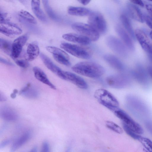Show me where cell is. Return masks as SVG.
<instances>
[{
  "label": "cell",
  "mask_w": 152,
  "mask_h": 152,
  "mask_svg": "<svg viewBox=\"0 0 152 152\" xmlns=\"http://www.w3.org/2000/svg\"><path fill=\"white\" fill-rule=\"evenodd\" d=\"M134 33L135 38L143 49L148 54H152V43L145 33L139 29H136Z\"/></svg>",
  "instance_id": "8fae6325"
},
{
  "label": "cell",
  "mask_w": 152,
  "mask_h": 152,
  "mask_svg": "<svg viewBox=\"0 0 152 152\" xmlns=\"http://www.w3.org/2000/svg\"><path fill=\"white\" fill-rule=\"evenodd\" d=\"M0 115L3 119L9 121H15L18 118V115L14 110L7 106H5L1 109Z\"/></svg>",
  "instance_id": "ffe728a7"
},
{
  "label": "cell",
  "mask_w": 152,
  "mask_h": 152,
  "mask_svg": "<svg viewBox=\"0 0 152 152\" xmlns=\"http://www.w3.org/2000/svg\"><path fill=\"white\" fill-rule=\"evenodd\" d=\"M32 10L40 20L44 22L48 21L47 19L44 12L40 8V2L39 0H32L31 2Z\"/></svg>",
  "instance_id": "7402d4cb"
},
{
  "label": "cell",
  "mask_w": 152,
  "mask_h": 152,
  "mask_svg": "<svg viewBox=\"0 0 152 152\" xmlns=\"http://www.w3.org/2000/svg\"><path fill=\"white\" fill-rule=\"evenodd\" d=\"M0 31L3 34L10 37L20 35L22 31L17 25L9 21H4L0 23Z\"/></svg>",
  "instance_id": "30bf717a"
},
{
  "label": "cell",
  "mask_w": 152,
  "mask_h": 152,
  "mask_svg": "<svg viewBox=\"0 0 152 152\" xmlns=\"http://www.w3.org/2000/svg\"><path fill=\"white\" fill-rule=\"evenodd\" d=\"M122 124L123 129L126 133L132 138L138 140L141 136L132 131L124 123H122Z\"/></svg>",
  "instance_id": "e575fe53"
},
{
  "label": "cell",
  "mask_w": 152,
  "mask_h": 152,
  "mask_svg": "<svg viewBox=\"0 0 152 152\" xmlns=\"http://www.w3.org/2000/svg\"><path fill=\"white\" fill-rule=\"evenodd\" d=\"M29 37V34H26L18 37L12 43V53L11 56L14 60L19 57L23 47Z\"/></svg>",
  "instance_id": "9c48e42d"
},
{
  "label": "cell",
  "mask_w": 152,
  "mask_h": 152,
  "mask_svg": "<svg viewBox=\"0 0 152 152\" xmlns=\"http://www.w3.org/2000/svg\"><path fill=\"white\" fill-rule=\"evenodd\" d=\"M106 81L110 86L117 88L126 87L130 83L129 78L126 75L122 74L110 75L106 78Z\"/></svg>",
  "instance_id": "ba28073f"
},
{
  "label": "cell",
  "mask_w": 152,
  "mask_h": 152,
  "mask_svg": "<svg viewBox=\"0 0 152 152\" xmlns=\"http://www.w3.org/2000/svg\"><path fill=\"white\" fill-rule=\"evenodd\" d=\"M62 37L65 40L82 45H88L91 42L88 38L79 33H67L63 34Z\"/></svg>",
  "instance_id": "4fadbf2b"
},
{
  "label": "cell",
  "mask_w": 152,
  "mask_h": 152,
  "mask_svg": "<svg viewBox=\"0 0 152 152\" xmlns=\"http://www.w3.org/2000/svg\"><path fill=\"white\" fill-rule=\"evenodd\" d=\"M143 20L147 25L152 29V18L149 15L144 14L143 16Z\"/></svg>",
  "instance_id": "8d00e7d4"
},
{
  "label": "cell",
  "mask_w": 152,
  "mask_h": 152,
  "mask_svg": "<svg viewBox=\"0 0 152 152\" xmlns=\"http://www.w3.org/2000/svg\"><path fill=\"white\" fill-rule=\"evenodd\" d=\"M131 73L133 77L140 84L144 85L148 84V74L142 66L138 64L136 70H132Z\"/></svg>",
  "instance_id": "5bb4252c"
},
{
  "label": "cell",
  "mask_w": 152,
  "mask_h": 152,
  "mask_svg": "<svg viewBox=\"0 0 152 152\" xmlns=\"http://www.w3.org/2000/svg\"><path fill=\"white\" fill-rule=\"evenodd\" d=\"M15 61L16 64L20 67L23 68H26L28 67L29 66L28 61L26 59H16L15 60Z\"/></svg>",
  "instance_id": "d590c367"
},
{
  "label": "cell",
  "mask_w": 152,
  "mask_h": 152,
  "mask_svg": "<svg viewBox=\"0 0 152 152\" xmlns=\"http://www.w3.org/2000/svg\"><path fill=\"white\" fill-rule=\"evenodd\" d=\"M138 141L148 152H152V141L147 138L142 136L139 139Z\"/></svg>",
  "instance_id": "1f68e13d"
},
{
  "label": "cell",
  "mask_w": 152,
  "mask_h": 152,
  "mask_svg": "<svg viewBox=\"0 0 152 152\" xmlns=\"http://www.w3.org/2000/svg\"><path fill=\"white\" fill-rule=\"evenodd\" d=\"M143 152H148L145 149H143Z\"/></svg>",
  "instance_id": "816d5d0a"
},
{
  "label": "cell",
  "mask_w": 152,
  "mask_h": 152,
  "mask_svg": "<svg viewBox=\"0 0 152 152\" xmlns=\"http://www.w3.org/2000/svg\"><path fill=\"white\" fill-rule=\"evenodd\" d=\"M69 152V149H68L66 151H65V152Z\"/></svg>",
  "instance_id": "f5cc1de1"
},
{
  "label": "cell",
  "mask_w": 152,
  "mask_h": 152,
  "mask_svg": "<svg viewBox=\"0 0 152 152\" xmlns=\"http://www.w3.org/2000/svg\"><path fill=\"white\" fill-rule=\"evenodd\" d=\"M78 1L84 5H86L89 3L91 1L89 0H80Z\"/></svg>",
  "instance_id": "f6af8a7d"
},
{
  "label": "cell",
  "mask_w": 152,
  "mask_h": 152,
  "mask_svg": "<svg viewBox=\"0 0 152 152\" xmlns=\"http://www.w3.org/2000/svg\"><path fill=\"white\" fill-rule=\"evenodd\" d=\"M106 125L108 129L117 133L121 134L123 132L122 129L118 125L112 121H106Z\"/></svg>",
  "instance_id": "d6a6232c"
},
{
  "label": "cell",
  "mask_w": 152,
  "mask_h": 152,
  "mask_svg": "<svg viewBox=\"0 0 152 152\" xmlns=\"http://www.w3.org/2000/svg\"><path fill=\"white\" fill-rule=\"evenodd\" d=\"M64 80L72 83L77 87L83 89H86L88 85L83 79L76 75L69 72L64 71Z\"/></svg>",
  "instance_id": "7c38bea8"
},
{
  "label": "cell",
  "mask_w": 152,
  "mask_h": 152,
  "mask_svg": "<svg viewBox=\"0 0 152 152\" xmlns=\"http://www.w3.org/2000/svg\"><path fill=\"white\" fill-rule=\"evenodd\" d=\"M12 43L1 38L0 39V48L7 54L11 56L12 53Z\"/></svg>",
  "instance_id": "83f0119b"
},
{
  "label": "cell",
  "mask_w": 152,
  "mask_h": 152,
  "mask_svg": "<svg viewBox=\"0 0 152 152\" xmlns=\"http://www.w3.org/2000/svg\"><path fill=\"white\" fill-rule=\"evenodd\" d=\"M19 15L23 19L28 22L33 24H36L37 21L34 17L28 12L23 10H20Z\"/></svg>",
  "instance_id": "f1b7e54d"
},
{
  "label": "cell",
  "mask_w": 152,
  "mask_h": 152,
  "mask_svg": "<svg viewBox=\"0 0 152 152\" xmlns=\"http://www.w3.org/2000/svg\"><path fill=\"white\" fill-rule=\"evenodd\" d=\"M129 100L130 104H132L133 107L136 108L137 109L142 111V112H145L146 109L145 105L143 103H141L140 101L133 97H129Z\"/></svg>",
  "instance_id": "4dcf8cb0"
},
{
  "label": "cell",
  "mask_w": 152,
  "mask_h": 152,
  "mask_svg": "<svg viewBox=\"0 0 152 152\" xmlns=\"http://www.w3.org/2000/svg\"><path fill=\"white\" fill-rule=\"evenodd\" d=\"M37 147L34 146L31 150L29 152H37Z\"/></svg>",
  "instance_id": "7dc6e473"
},
{
  "label": "cell",
  "mask_w": 152,
  "mask_h": 152,
  "mask_svg": "<svg viewBox=\"0 0 152 152\" xmlns=\"http://www.w3.org/2000/svg\"><path fill=\"white\" fill-rule=\"evenodd\" d=\"M72 70L77 73L89 77L97 78L105 72L104 67L96 63L90 61L80 62L74 65Z\"/></svg>",
  "instance_id": "6da1fadb"
},
{
  "label": "cell",
  "mask_w": 152,
  "mask_h": 152,
  "mask_svg": "<svg viewBox=\"0 0 152 152\" xmlns=\"http://www.w3.org/2000/svg\"><path fill=\"white\" fill-rule=\"evenodd\" d=\"M148 58L151 61L152 63V54H148Z\"/></svg>",
  "instance_id": "681fc988"
},
{
  "label": "cell",
  "mask_w": 152,
  "mask_h": 152,
  "mask_svg": "<svg viewBox=\"0 0 152 152\" xmlns=\"http://www.w3.org/2000/svg\"><path fill=\"white\" fill-rule=\"evenodd\" d=\"M114 112L115 116L122 121V123L134 132L138 134H143V130L140 125L125 111L119 108Z\"/></svg>",
  "instance_id": "5b68a950"
},
{
  "label": "cell",
  "mask_w": 152,
  "mask_h": 152,
  "mask_svg": "<svg viewBox=\"0 0 152 152\" xmlns=\"http://www.w3.org/2000/svg\"><path fill=\"white\" fill-rule=\"evenodd\" d=\"M88 24L91 26L99 34H103L107 29L105 20L100 13L94 12H91L88 19Z\"/></svg>",
  "instance_id": "8992f818"
},
{
  "label": "cell",
  "mask_w": 152,
  "mask_h": 152,
  "mask_svg": "<svg viewBox=\"0 0 152 152\" xmlns=\"http://www.w3.org/2000/svg\"><path fill=\"white\" fill-rule=\"evenodd\" d=\"M18 91L17 89L13 90V92L10 94V97L12 99H15L16 98V94L18 93Z\"/></svg>",
  "instance_id": "7bdbcfd3"
},
{
  "label": "cell",
  "mask_w": 152,
  "mask_h": 152,
  "mask_svg": "<svg viewBox=\"0 0 152 152\" xmlns=\"http://www.w3.org/2000/svg\"><path fill=\"white\" fill-rule=\"evenodd\" d=\"M0 15V22L9 21V18L8 16L7 13L3 12H1Z\"/></svg>",
  "instance_id": "f35d334b"
},
{
  "label": "cell",
  "mask_w": 152,
  "mask_h": 152,
  "mask_svg": "<svg viewBox=\"0 0 152 152\" xmlns=\"http://www.w3.org/2000/svg\"><path fill=\"white\" fill-rule=\"evenodd\" d=\"M31 133L30 131H27L18 138L11 146L10 152H14L26 143L30 139Z\"/></svg>",
  "instance_id": "e0dca14e"
},
{
  "label": "cell",
  "mask_w": 152,
  "mask_h": 152,
  "mask_svg": "<svg viewBox=\"0 0 152 152\" xmlns=\"http://www.w3.org/2000/svg\"><path fill=\"white\" fill-rule=\"evenodd\" d=\"M0 62L2 63L9 66H13L14 65L12 63L1 58H0Z\"/></svg>",
  "instance_id": "b9f144b4"
},
{
  "label": "cell",
  "mask_w": 152,
  "mask_h": 152,
  "mask_svg": "<svg viewBox=\"0 0 152 152\" xmlns=\"http://www.w3.org/2000/svg\"><path fill=\"white\" fill-rule=\"evenodd\" d=\"M128 12L134 20L141 23L144 21L142 13L139 8L134 5L129 3L127 5Z\"/></svg>",
  "instance_id": "d6986e66"
},
{
  "label": "cell",
  "mask_w": 152,
  "mask_h": 152,
  "mask_svg": "<svg viewBox=\"0 0 152 152\" xmlns=\"http://www.w3.org/2000/svg\"><path fill=\"white\" fill-rule=\"evenodd\" d=\"M0 101H5L6 100V98L5 96L3 94L1 95V94H0Z\"/></svg>",
  "instance_id": "bcb514c9"
},
{
  "label": "cell",
  "mask_w": 152,
  "mask_h": 152,
  "mask_svg": "<svg viewBox=\"0 0 152 152\" xmlns=\"http://www.w3.org/2000/svg\"><path fill=\"white\" fill-rule=\"evenodd\" d=\"M19 94L28 98H34L37 96V92L31 87L30 83H28L22 88L19 92Z\"/></svg>",
  "instance_id": "d4e9b609"
},
{
  "label": "cell",
  "mask_w": 152,
  "mask_h": 152,
  "mask_svg": "<svg viewBox=\"0 0 152 152\" xmlns=\"http://www.w3.org/2000/svg\"><path fill=\"white\" fill-rule=\"evenodd\" d=\"M11 138L6 139L2 141L0 144V148H3L9 145L12 141Z\"/></svg>",
  "instance_id": "ab89813d"
},
{
  "label": "cell",
  "mask_w": 152,
  "mask_h": 152,
  "mask_svg": "<svg viewBox=\"0 0 152 152\" xmlns=\"http://www.w3.org/2000/svg\"><path fill=\"white\" fill-rule=\"evenodd\" d=\"M42 3L45 11L49 16L52 20L56 21H59L60 18L54 12L49 5L48 1L43 0Z\"/></svg>",
  "instance_id": "4316f807"
},
{
  "label": "cell",
  "mask_w": 152,
  "mask_h": 152,
  "mask_svg": "<svg viewBox=\"0 0 152 152\" xmlns=\"http://www.w3.org/2000/svg\"><path fill=\"white\" fill-rule=\"evenodd\" d=\"M33 70L34 76L37 80L51 88L56 89V86L49 80L47 75L42 69L37 66H35L33 67Z\"/></svg>",
  "instance_id": "ac0fdd59"
},
{
  "label": "cell",
  "mask_w": 152,
  "mask_h": 152,
  "mask_svg": "<svg viewBox=\"0 0 152 152\" xmlns=\"http://www.w3.org/2000/svg\"><path fill=\"white\" fill-rule=\"evenodd\" d=\"M39 54V49L38 43L36 41H34L28 45L25 59L28 61H32L36 59Z\"/></svg>",
  "instance_id": "2e32d148"
},
{
  "label": "cell",
  "mask_w": 152,
  "mask_h": 152,
  "mask_svg": "<svg viewBox=\"0 0 152 152\" xmlns=\"http://www.w3.org/2000/svg\"><path fill=\"white\" fill-rule=\"evenodd\" d=\"M71 26L74 30L87 37L91 41H96L99 38V34L89 24L76 22L73 23Z\"/></svg>",
  "instance_id": "277c9868"
},
{
  "label": "cell",
  "mask_w": 152,
  "mask_h": 152,
  "mask_svg": "<svg viewBox=\"0 0 152 152\" xmlns=\"http://www.w3.org/2000/svg\"><path fill=\"white\" fill-rule=\"evenodd\" d=\"M150 36L151 39H152V31H151L150 33Z\"/></svg>",
  "instance_id": "f907efd6"
},
{
  "label": "cell",
  "mask_w": 152,
  "mask_h": 152,
  "mask_svg": "<svg viewBox=\"0 0 152 152\" xmlns=\"http://www.w3.org/2000/svg\"><path fill=\"white\" fill-rule=\"evenodd\" d=\"M54 59L59 63L67 66L71 65L69 56H64L53 55Z\"/></svg>",
  "instance_id": "f546056e"
},
{
  "label": "cell",
  "mask_w": 152,
  "mask_h": 152,
  "mask_svg": "<svg viewBox=\"0 0 152 152\" xmlns=\"http://www.w3.org/2000/svg\"><path fill=\"white\" fill-rule=\"evenodd\" d=\"M148 12L150 14L152 17V7H151L148 10Z\"/></svg>",
  "instance_id": "c3c4849f"
},
{
  "label": "cell",
  "mask_w": 152,
  "mask_h": 152,
  "mask_svg": "<svg viewBox=\"0 0 152 152\" xmlns=\"http://www.w3.org/2000/svg\"><path fill=\"white\" fill-rule=\"evenodd\" d=\"M130 1L134 4H137L142 7H144V4L143 1L141 0H131Z\"/></svg>",
  "instance_id": "60d3db41"
},
{
  "label": "cell",
  "mask_w": 152,
  "mask_h": 152,
  "mask_svg": "<svg viewBox=\"0 0 152 152\" xmlns=\"http://www.w3.org/2000/svg\"><path fill=\"white\" fill-rule=\"evenodd\" d=\"M46 50L53 55H62L64 56H68V54L64 51L54 47L48 46L46 48Z\"/></svg>",
  "instance_id": "836d02e7"
},
{
  "label": "cell",
  "mask_w": 152,
  "mask_h": 152,
  "mask_svg": "<svg viewBox=\"0 0 152 152\" xmlns=\"http://www.w3.org/2000/svg\"><path fill=\"white\" fill-rule=\"evenodd\" d=\"M116 31L126 46L130 50L133 51L134 47L132 41L127 32L119 25L115 26Z\"/></svg>",
  "instance_id": "9a60e30c"
},
{
  "label": "cell",
  "mask_w": 152,
  "mask_h": 152,
  "mask_svg": "<svg viewBox=\"0 0 152 152\" xmlns=\"http://www.w3.org/2000/svg\"><path fill=\"white\" fill-rule=\"evenodd\" d=\"M94 97L101 104L114 112L119 109V103L115 97L107 90L103 88L96 90Z\"/></svg>",
  "instance_id": "7a4b0ae2"
},
{
  "label": "cell",
  "mask_w": 152,
  "mask_h": 152,
  "mask_svg": "<svg viewBox=\"0 0 152 152\" xmlns=\"http://www.w3.org/2000/svg\"><path fill=\"white\" fill-rule=\"evenodd\" d=\"M69 15L76 16H83L89 15L90 10L88 8L70 6L67 10Z\"/></svg>",
  "instance_id": "cb8c5ba5"
},
{
  "label": "cell",
  "mask_w": 152,
  "mask_h": 152,
  "mask_svg": "<svg viewBox=\"0 0 152 152\" xmlns=\"http://www.w3.org/2000/svg\"><path fill=\"white\" fill-rule=\"evenodd\" d=\"M50 145L48 142L45 141L43 142L40 152H50Z\"/></svg>",
  "instance_id": "74e56055"
},
{
  "label": "cell",
  "mask_w": 152,
  "mask_h": 152,
  "mask_svg": "<svg viewBox=\"0 0 152 152\" xmlns=\"http://www.w3.org/2000/svg\"><path fill=\"white\" fill-rule=\"evenodd\" d=\"M106 42L110 49L118 55L123 57L127 56L128 52L126 47L121 41L116 37L109 36L106 38Z\"/></svg>",
  "instance_id": "52a82bcc"
},
{
  "label": "cell",
  "mask_w": 152,
  "mask_h": 152,
  "mask_svg": "<svg viewBox=\"0 0 152 152\" xmlns=\"http://www.w3.org/2000/svg\"><path fill=\"white\" fill-rule=\"evenodd\" d=\"M120 19L128 33L134 39L135 38V33L129 18L125 15L123 14L120 16Z\"/></svg>",
  "instance_id": "484cf974"
},
{
  "label": "cell",
  "mask_w": 152,
  "mask_h": 152,
  "mask_svg": "<svg viewBox=\"0 0 152 152\" xmlns=\"http://www.w3.org/2000/svg\"><path fill=\"white\" fill-rule=\"evenodd\" d=\"M60 46L66 51L79 58L89 59L93 55L91 49L85 45L63 42L61 44Z\"/></svg>",
  "instance_id": "3957f363"
},
{
  "label": "cell",
  "mask_w": 152,
  "mask_h": 152,
  "mask_svg": "<svg viewBox=\"0 0 152 152\" xmlns=\"http://www.w3.org/2000/svg\"><path fill=\"white\" fill-rule=\"evenodd\" d=\"M39 56L46 67L57 75L62 70L55 65L51 60L45 54L40 53Z\"/></svg>",
  "instance_id": "603a6c76"
},
{
  "label": "cell",
  "mask_w": 152,
  "mask_h": 152,
  "mask_svg": "<svg viewBox=\"0 0 152 152\" xmlns=\"http://www.w3.org/2000/svg\"><path fill=\"white\" fill-rule=\"evenodd\" d=\"M147 70L148 73L152 79V66H148Z\"/></svg>",
  "instance_id": "ee69618b"
},
{
  "label": "cell",
  "mask_w": 152,
  "mask_h": 152,
  "mask_svg": "<svg viewBox=\"0 0 152 152\" xmlns=\"http://www.w3.org/2000/svg\"><path fill=\"white\" fill-rule=\"evenodd\" d=\"M151 1L152 2V1Z\"/></svg>",
  "instance_id": "db71d44e"
},
{
  "label": "cell",
  "mask_w": 152,
  "mask_h": 152,
  "mask_svg": "<svg viewBox=\"0 0 152 152\" xmlns=\"http://www.w3.org/2000/svg\"><path fill=\"white\" fill-rule=\"evenodd\" d=\"M105 61L113 68L118 70H122L124 66L122 62L117 57L111 54H106L104 56Z\"/></svg>",
  "instance_id": "44dd1931"
}]
</instances>
